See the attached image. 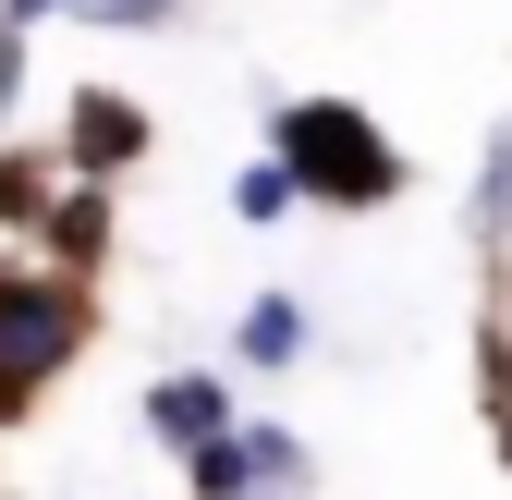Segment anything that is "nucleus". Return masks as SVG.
<instances>
[{
  "instance_id": "nucleus-2",
  "label": "nucleus",
  "mask_w": 512,
  "mask_h": 500,
  "mask_svg": "<svg viewBox=\"0 0 512 500\" xmlns=\"http://www.w3.org/2000/svg\"><path fill=\"white\" fill-rule=\"evenodd\" d=\"M86 281H49V269H0V415H25L61 366L86 354Z\"/></svg>"
},
{
  "instance_id": "nucleus-4",
  "label": "nucleus",
  "mask_w": 512,
  "mask_h": 500,
  "mask_svg": "<svg viewBox=\"0 0 512 500\" xmlns=\"http://www.w3.org/2000/svg\"><path fill=\"white\" fill-rule=\"evenodd\" d=\"M61 159H74V171H122V159H147V110L122 98V86H86L74 122H61Z\"/></svg>"
},
{
  "instance_id": "nucleus-13",
  "label": "nucleus",
  "mask_w": 512,
  "mask_h": 500,
  "mask_svg": "<svg viewBox=\"0 0 512 500\" xmlns=\"http://www.w3.org/2000/svg\"><path fill=\"white\" fill-rule=\"evenodd\" d=\"M13 25H86V0H0Z\"/></svg>"
},
{
  "instance_id": "nucleus-6",
  "label": "nucleus",
  "mask_w": 512,
  "mask_h": 500,
  "mask_svg": "<svg viewBox=\"0 0 512 500\" xmlns=\"http://www.w3.org/2000/svg\"><path fill=\"white\" fill-rule=\"evenodd\" d=\"M244 464H256V500H305L317 488V452L293 440L281 415H244Z\"/></svg>"
},
{
  "instance_id": "nucleus-3",
  "label": "nucleus",
  "mask_w": 512,
  "mask_h": 500,
  "mask_svg": "<svg viewBox=\"0 0 512 500\" xmlns=\"http://www.w3.org/2000/svg\"><path fill=\"white\" fill-rule=\"evenodd\" d=\"M147 440L171 452V464H196L208 440H232V427H244V403H232V379H220V366H171V379H147Z\"/></svg>"
},
{
  "instance_id": "nucleus-9",
  "label": "nucleus",
  "mask_w": 512,
  "mask_h": 500,
  "mask_svg": "<svg viewBox=\"0 0 512 500\" xmlns=\"http://www.w3.org/2000/svg\"><path fill=\"white\" fill-rule=\"evenodd\" d=\"M476 391H488V440L512 464V330H476Z\"/></svg>"
},
{
  "instance_id": "nucleus-7",
  "label": "nucleus",
  "mask_w": 512,
  "mask_h": 500,
  "mask_svg": "<svg viewBox=\"0 0 512 500\" xmlns=\"http://www.w3.org/2000/svg\"><path fill=\"white\" fill-rule=\"evenodd\" d=\"M293 208H305V183H293L281 159H244V171H232V220H244V232H281Z\"/></svg>"
},
{
  "instance_id": "nucleus-11",
  "label": "nucleus",
  "mask_w": 512,
  "mask_h": 500,
  "mask_svg": "<svg viewBox=\"0 0 512 500\" xmlns=\"http://www.w3.org/2000/svg\"><path fill=\"white\" fill-rule=\"evenodd\" d=\"M86 25L98 37H159V25H183V0H86Z\"/></svg>"
},
{
  "instance_id": "nucleus-1",
  "label": "nucleus",
  "mask_w": 512,
  "mask_h": 500,
  "mask_svg": "<svg viewBox=\"0 0 512 500\" xmlns=\"http://www.w3.org/2000/svg\"><path fill=\"white\" fill-rule=\"evenodd\" d=\"M269 159L305 183V208H391L415 183V159L391 147V122L366 98H281L269 110Z\"/></svg>"
},
{
  "instance_id": "nucleus-10",
  "label": "nucleus",
  "mask_w": 512,
  "mask_h": 500,
  "mask_svg": "<svg viewBox=\"0 0 512 500\" xmlns=\"http://www.w3.org/2000/svg\"><path fill=\"white\" fill-rule=\"evenodd\" d=\"M476 244H512V122L488 135V171H476Z\"/></svg>"
},
{
  "instance_id": "nucleus-5",
  "label": "nucleus",
  "mask_w": 512,
  "mask_h": 500,
  "mask_svg": "<svg viewBox=\"0 0 512 500\" xmlns=\"http://www.w3.org/2000/svg\"><path fill=\"white\" fill-rule=\"evenodd\" d=\"M305 342H317V330H305V293H256L244 318H232V354L256 366V379H281V366H305Z\"/></svg>"
},
{
  "instance_id": "nucleus-8",
  "label": "nucleus",
  "mask_w": 512,
  "mask_h": 500,
  "mask_svg": "<svg viewBox=\"0 0 512 500\" xmlns=\"http://www.w3.org/2000/svg\"><path fill=\"white\" fill-rule=\"evenodd\" d=\"M37 232H49V244H61V257H74V269H86V257H98V232H110V196H98V183H74V196H61V208H49Z\"/></svg>"
},
{
  "instance_id": "nucleus-12",
  "label": "nucleus",
  "mask_w": 512,
  "mask_h": 500,
  "mask_svg": "<svg viewBox=\"0 0 512 500\" xmlns=\"http://www.w3.org/2000/svg\"><path fill=\"white\" fill-rule=\"evenodd\" d=\"M13 98H25V25L0 13V122H13Z\"/></svg>"
}]
</instances>
